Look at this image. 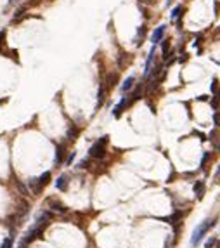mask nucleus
Returning a JSON list of instances; mask_svg holds the SVG:
<instances>
[{
  "label": "nucleus",
  "instance_id": "obj_15",
  "mask_svg": "<svg viewBox=\"0 0 220 248\" xmlns=\"http://www.w3.org/2000/svg\"><path fill=\"white\" fill-rule=\"evenodd\" d=\"M16 186H18V189L21 191V195H24V196H28V195H30V191L26 189V186H24V184H21L19 181H16Z\"/></svg>",
  "mask_w": 220,
  "mask_h": 248
},
{
  "label": "nucleus",
  "instance_id": "obj_11",
  "mask_svg": "<svg viewBox=\"0 0 220 248\" xmlns=\"http://www.w3.org/2000/svg\"><path fill=\"white\" fill-rule=\"evenodd\" d=\"M133 83H135V78H133V76H128V78L125 80L123 83H121V90H123V92L130 90V89L133 87Z\"/></svg>",
  "mask_w": 220,
  "mask_h": 248
},
{
  "label": "nucleus",
  "instance_id": "obj_6",
  "mask_svg": "<svg viewBox=\"0 0 220 248\" xmlns=\"http://www.w3.org/2000/svg\"><path fill=\"white\" fill-rule=\"evenodd\" d=\"M50 219H52V213L50 212H40L36 215V224H49Z\"/></svg>",
  "mask_w": 220,
  "mask_h": 248
},
{
  "label": "nucleus",
  "instance_id": "obj_12",
  "mask_svg": "<svg viewBox=\"0 0 220 248\" xmlns=\"http://www.w3.org/2000/svg\"><path fill=\"white\" fill-rule=\"evenodd\" d=\"M50 177H52V175H50V172H44V173H42V175L38 177L40 186H42V187H45V186L49 184V182H50Z\"/></svg>",
  "mask_w": 220,
  "mask_h": 248
},
{
  "label": "nucleus",
  "instance_id": "obj_3",
  "mask_svg": "<svg viewBox=\"0 0 220 248\" xmlns=\"http://www.w3.org/2000/svg\"><path fill=\"white\" fill-rule=\"evenodd\" d=\"M49 205H50V208H52L54 212H57V213H66L68 212V208L61 203V201H57V199H49Z\"/></svg>",
  "mask_w": 220,
  "mask_h": 248
},
{
  "label": "nucleus",
  "instance_id": "obj_8",
  "mask_svg": "<svg viewBox=\"0 0 220 248\" xmlns=\"http://www.w3.org/2000/svg\"><path fill=\"white\" fill-rule=\"evenodd\" d=\"M30 187H31V191H33V195H40L42 191H44V187L40 186V182H38V179H30Z\"/></svg>",
  "mask_w": 220,
  "mask_h": 248
},
{
  "label": "nucleus",
  "instance_id": "obj_4",
  "mask_svg": "<svg viewBox=\"0 0 220 248\" xmlns=\"http://www.w3.org/2000/svg\"><path fill=\"white\" fill-rule=\"evenodd\" d=\"M185 215V212H173L170 217H163V220L168 222V224H177V222H180L182 217Z\"/></svg>",
  "mask_w": 220,
  "mask_h": 248
},
{
  "label": "nucleus",
  "instance_id": "obj_16",
  "mask_svg": "<svg viewBox=\"0 0 220 248\" xmlns=\"http://www.w3.org/2000/svg\"><path fill=\"white\" fill-rule=\"evenodd\" d=\"M180 12H182V7L180 5H177L175 9L172 11V19L175 21V19H179V16H180Z\"/></svg>",
  "mask_w": 220,
  "mask_h": 248
},
{
  "label": "nucleus",
  "instance_id": "obj_13",
  "mask_svg": "<svg viewBox=\"0 0 220 248\" xmlns=\"http://www.w3.org/2000/svg\"><path fill=\"white\" fill-rule=\"evenodd\" d=\"M12 245H14V234L11 233V236H7V238L4 239V243H2L0 248H12Z\"/></svg>",
  "mask_w": 220,
  "mask_h": 248
},
{
  "label": "nucleus",
  "instance_id": "obj_26",
  "mask_svg": "<svg viewBox=\"0 0 220 248\" xmlns=\"http://www.w3.org/2000/svg\"><path fill=\"white\" fill-rule=\"evenodd\" d=\"M18 2H19V0H9V4H11V5H14V4H18Z\"/></svg>",
  "mask_w": 220,
  "mask_h": 248
},
{
  "label": "nucleus",
  "instance_id": "obj_14",
  "mask_svg": "<svg viewBox=\"0 0 220 248\" xmlns=\"http://www.w3.org/2000/svg\"><path fill=\"white\" fill-rule=\"evenodd\" d=\"M76 137H78V129H76V127H71V129L68 130V139H70V141H75Z\"/></svg>",
  "mask_w": 220,
  "mask_h": 248
},
{
  "label": "nucleus",
  "instance_id": "obj_27",
  "mask_svg": "<svg viewBox=\"0 0 220 248\" xmlns=\"http://www.w3.org/2000/svg\"><path fill=\"white\" fill-rule=\"evenodd\" d=\"M218 175H220V167H218V169H217V172H215V179L218 177Z\"/></svg>",
  "mask_w": 220,
  "mask_h": 248
},
{
  "label": "nucleus",
  "instance_id": "obj_22",
  "mask_svg": "<svg viewBox=\"0 0 220 248\" xmlns=\"http://www.w3.org/2000/svg\"><path fill=\"white\" fill-rule=\"evenodd\" d=\"M75 153H70V156H68V160H66V165H71L73 163V160H75Z\"/></svg>",
  "mask_w": 220,
  "mask_h": 248
},
{
  "label": "nucleus",
  "instance_id": "obj_20",
  "mask_svg": "<svg viewBox=\"0 0 220 248\" xmlns=\"http://www.w3.org/2000/svg\"><path fill=\"white\" fill-rule=\"evenodd\" d=\"M23 14H24V9H19L18 12H16V16H14V21H19V19L23 18Z\"/></svg>",
  "mask_w": 220,
  "mask_h": 248
},
{
  "label": "nucleus",
  "instance_id": "obj_5",
  "mask_svg": "<svg viewBox=\"0 0 220 248\" xmlns=\"http://www.w3.org/2000/svg\"><path fill=\"white\" fill-rule=\"evenodd\" d=\"M56 187H57L59 191H66L68 189V175H59L57 181H56Z\"/></svg>",
  "mask_w": 220,
  "mask_h": 248
},
{
  "label": "nucleus",
  "instance_id": "obj_7",
  "mask_svg": "<svg viewBox=\"0 0 220 248\" xmlns=\"http://www.w3.org/2000/svg\"><path fill=\"white\" fill-rule=\"evenodd\" d=\"M194 193H196L198 199H203V196H205V184H203V181L194 182Z\"/></svg>",
  "mask_w": 220,
  "mask_h": 248
},
{
  "label": "nucleus",
  "instance_id": "obj_1",
  "mask_svg": "<svg viewBox=\"0 0 220 248\" xmlns=\"http://www.w3.org/2000/svg\"><path fill=\"white\" fill-rule=\"evenodd\" d=\"M215 222H217L215 219H206V220L203 222V224H199V226L194 229V233H192V238H191V245H192V246H196V245L199 243V239H201L203 236L206 234V233L211 229V227L215 226Z\"/></svg>",
  "mask_w": 220,
  "mask_h": 248
},
{
  "label": "nucleus",
  "instance_id": "obj_2",
  "mask_svg": "<svg viewBox=\"0 0 220 248\" xmlns=\"http://www.w3.org/2000/svg\"><path fill=\"white\" fill-rule=\"evenodd\" d=\"M109 142V137L108 135H104V137H101L99 141L94 144L92 148H90V151H88V155L92 156V158H97V160H102L106 156V144Z\"/></svg>",
  "mask_w": 220,
  "mask_h": 248
},
{
  "label": "nucleus",
  "instance_id": "obj_31",
  "mask_svg": "<svg viewBox=\"0 0 220 248\" xmlns=\"http://www.w3.org/2000/svg\"><path fill=\"white\" fill-rule=\"evenodd\" d=\"M0 50H2V47H0Z\"/></svg>",
  "mask_w": 220,
  "mask_h": 248
},
{
  "label": "nucleus",
  "instance_id": "obj_21",
  "mask_svg": "<svg viewBox=\"0 0 220 248\" xmlns=\"http://www.w3.org/2000/svg\"><path fill=\"white\" fill-rule=\"evenodd\" d=\"M87 165H88V160H82L76 167H78V169H87Z\"/></svg>",
  "mask_w": 220,
  "mask_h": 248
},
{
  "label": "nucleus",
  "instance_id": "obj_29",
  "mask_svg": "<svg viewBox=\"0 0 220 248\" xmlns=\"http://www.w3.org/2000/svg\"><path fill=\"white\" fill-rule=\"evenodd\" d=\"M167 2H172V0H167Z\"/></svg>",
  "mask_w": 220,
  "mask_h": 248
},
{
  "label": "nucleus",
  "instance_id": "obj_24",
  "mask_svg": "<svg viewBox=\"0 0 220 248\" xmlns=\"http://www.w3.org/2000/svg\"><path fill=\"white\" fill-rule=\"evenodd\" d=\"M217 89H218V82L213 80V82H211V92H217Z\"/></svg>",
  "mask_w": 220,
  "mask_h": 248
},
{
  "label": "nucleus",
  "instance_id": "obj_28",
  "mask_svg": "<svg viewBox=\"0 0 220 248\" xmlns=\"http://www.w3.org/2000/svg\"><path fill=\"white\" fill-rule=\"evenodd\" d=\"M215 248H220V239H217V241H215Z\"/></svg>",
  "mask_w": 220,
  "mask_h": 248
},
{
  "label": "nucleus",
  "instance_id": "obj_25",
  "mask_svg": "<svg viewBox=\"0 0 220 248\" xmlns=\"http://www.w3.org/2000/svg\"><path fill=\"white\" fill-rule=\"evenodd\" d=\"M213 122H215L217 127L220 125V115H218V113H215V115H213Z\"/></svg>",
  "mask_w": 220,
  "mask_h": 248
},
{
  "label": "nucleus",
  "instance_id": "obj_17",
  "mask_svg": "<svg viewBox=\"0 0 220 248\" xmlns=\"http://www.w3.org/2000/svg\"><path fill=\"white\" fill-rule=\"evenodd\" d=\"M208 160H210V151H206V153L203 155V160H201V169H205V167H206Z\"/></svg>",
  "mask_w": 220,
  "mask_h": 248
},
{
  "label": "nucleus",
  "instance_id": "obj_19",
  "mask_svg": "<svg viewBox=\"0 0 220 248\" xmlns=\"http://www.w3.org/2000/svg\"><path fill=\"white\" fill-rule=\"evenodd\" d=\"M215 241H217V238H210L206 243H205V248H211L213 245H215Z\"/></svg>",
  "mask_w": 220,
  "mask_h": 248
},
{
  "label": "nucleus",
  "instance_id": "obj_9",
  "mask_svg": "<svg viewBox=\"0 0 220 248\" xmlns=\"http://www.w3.org/2000/svg\"><path fill=\"white\" fill-rule=\"evenodd\" d=\"M62 158H64V146H62V144H57V149H56V160H54V163H56V165H61V163H62Z\"/></svg>",
  "mask_w": 220,
  "mask_h": 248
},
{
  "label": "nucleus",
  "instance_id": "obj_10",
  "mask_svg": "<svg viewBox=\"0 0 220 248\" xmlns=\"http://www.w3.org/2000/svg\"><path fill=\"white\" fill-rule=\"evenodd\" d=\"M165 28H167V26H158V28H156V31L153 33V38H151V40H153V44H158L159 40H161L163 33H165Z\"/></svg>",
  "mask_w": 220,
  "mask_h": 248
},
{
  "label": "nucleus",
  "instance_id": "obj_18",
  "mask_svg": "<svg viewBox=\"0 0 220 248\" xmlns=\"http://www.w3.org/2000/svg\"><path fill=\"white\" fill-rule=\"evenodd\" d=\"M102 101H104V87H101V89H99V104H97V106H101Z\"/></svg>",
  "mask_w": 220,
  "mask_h": 248
},
{
  "label": "nucleus",
  "instance_id": "obj_30",
  "mask_svg": "<svg viewBox=\"0 0 220 248\" xmlns=\"http://www.w3.org/2000/svg\"><path fill=\"white\" fill-rule=\"evenodd\" d=\"M218 149H220V144H218Z\"/></svg>",
  "mask_w": 220,
  "mask_h": 248
},
{
  "label": "nucleus",
  "instance_id": "obj_23",
  "mask_svg": "<svg viewBox=\"0 0 220 248\" xmlns=\"http://www.w3.org/2000/svg\"><path fill=\"white\" fill-rule=\"evenodd\" d=\"M4 42H5V30H2L0 31V47L4 45Z\"/></svg>",
  "mask_w": 220,
  "mask_h": 248
}]
</instances>
